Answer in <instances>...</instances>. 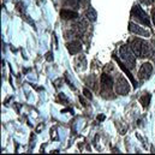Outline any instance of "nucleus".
Segmentation results:
<instances>
[{
  "mask_svg": "<svg viewBox=\"0 0 155 155\" xmlns=\"http://www.w3.org/2000/svg\"><path fill=\"white\" fill-rule=\"evenodd\" d=\"M131 48L138 58H147L152 55V52H150L152 47L149 46V43L140 38L131 41Z\"/></svg>",
  "mask_w": 155,
  "mask_h": 155,
  "instance_id": "obj_1",
  "label": "nucleus"
},
{
  "mask_svg": "<svg viewBox=\"0 0 155 155\" xmlns=\"http://www.w3.org/2000/svg\"><path fill=\"white\" fill-rule=\"evenodd\" d=\"M131 16H132V18H134V19L138 21V22H140V23H142L143 25H146V27H150V21H149L148 15H147V13L143 11V8H141L140 6L135 5V6L132 7Z\"/></svg>",
  "mask_w": 155,
  "mask_h": 155,
  "instance_id": "obj_2",
  "label": "nucleus"
},
{
  "mask_svg": "<svg viewBox=\"0 0 155 155\" xmlns=\"http://www.w3.org/2000/svg\"><path fill=\"white\" fill-rule=\"evenodd\" d=\"M119 54H120L121 60L125 63V65H129L131 69L135 68V65H136V57L134 55V53L131 52V49L127 46H123L120 48V51H119Z\"/></svg>",
  "mask_w": 155,
  "mask_h": 155,
  "instance_id": "obj_3",
  "label": "nucleus"
},
{
  "mask_svg": "<svg viewBox=\"0 0 155 155\" xmlns=\"http://www.w3.org/2000/svg\"><path fill=\"white\" fill-rule=\"evenodd\" d=\"M116 91H117V94H119V95H126V94L130 91V87H129L127 81H126L125 78H123L121 76L117 79Z\"/></svg>",
  "mask_w": 155,
  "mask_h": 155,
  "instance_id": "obj_4",
  "label": "nucleus"
},
{
  "mask_svg": "<svg viewBox=\"0 0 155 155\" xmlns=\"http://www.w3.org/2000/svg\"><path fill=\"white\" fill-rule=\"evenodd\" d=\"M152 72H153L152 64L150 63H144V64H142V66H141V69L138 71V78L141 81H146V79H148L150 77Z\"/></svg>",
  "mask_w": 155,
  "mask_h": 155,
  "instance_id": "obj_5",
  "label": "nucleus"
},
{
  "mask_svg": "<svg viewBox=\"0 0 155 155\" xmlns=\"http://www.w3.org/2000/svg\"><path fill=\"white\" fill-rule=\"evenodd\" d=\"M129 30H130L131 33H134V34H138L140 36H146V38H148V36L150 35L148 30H144L143 28H141L140 25L135 24L134 22H130V23H129Z\"/></svg>",
  "mask_w": 155,
  "mask_h": 155,
  "instance_id": "obj_6",
  "label": "nucleus"
},
{
  "mask_svg": "<svg viewBox=\"0 0 155 155\" xmlns=\"http://www.w3.org/2000/svg\"><path fill=\"white\" fill-rule=\"evenodd\" d=\"M60 17L63 19H65V21H68V19H75V18L78 17V13L76 11H71L69 8H63L60 11Z\"/></svg>",
  "mask_w": 155,
  "mask_h": 155,
  "instance_id": "obj_7",
  "label": "nucleus"
},
{
  "mask_svg": "<svg viewBox=\"0 0 155 155\" xmlns=\"http://www.w3.org/2000/svg\"><path fill=\"white\" fill-rule=\"evenodd\" d=\"M114 59L117 60L118 65L120 66V69H121V70H123V71H124V72H125V74L127 75L129 79H130V81H131V83L134 84V88H137V82L135 81V78H134V76H132V75H131V72H130V71H129V70L126 69V65H124V64H123V63H121V61H120V60H119V59H118L117 57H114Z\"/></svg>",
  "mask_w": 155,
  "mask_h": 155,
  "instance_id": "obj_8",
  "label": "nucleus"
},
{
  "mask_svg": "<svg viewBox=\"0 0 155 155\" xmlns=\"http://www.w3.org/2000/svg\"><path fill=\"white\" fill-rule=\"evenodd\" d=\"M68 49L71 54H77L82 49V45L79 41H72V42L68 43Z\"/></svg>",
  "mask_w": 155,
  "mask_h": 155,
  "instance_id": "obj_9",
  "label": "nucleus"
},
{
  "mask_svg": "<svg viewBox=\"0 0 155 155\" xmlns=\"http://www.w3.org/2000/svg\"><path fill=\"white\" fill-rule=\"evenodd\" d=\"M101 84H102V88H106V89L111 90L112 87H113V79L108 75L104 74V75H101Z\"/></svg>",
  "mask_w": 155,
  "mask_h": 155,
  "instance_id": "obj_10",
  "label": "nucleus"
},
{
  "mask_svg": "<svg viewBox=\"0 0 155 155\" xmlns=\"http://www.w3.org/2000/svg\"><path fill=\"white\" fill-rule=\"evenodd\" d=\"M140 102L143 105V107H144V108H147V107L149 106V102H150V94L148 93V94H144L143 96H141Z\"/></svg>",
  "mask_w": 155,
  "mask_h": 155,
  "instance_id": "obj_11",
  "label": "nucleus"
},
{
  "mask_svg": "<svg viewBox=\"0 0 155 155\" xmlns=\"http://www.w3.org/2000/svg\"><path fill=\"white\" fill-rule=\"evenodd\" d=\"M85 15H87V17H88L89 19H91L93 22H94V21L96 19V17H97V15H96V12H95V10H94V8H89V10L87 11V13H85Z\"/></svg>",
  "mask_w": 155,
  "mask_h": 155,
  "instance_id": "obj_12",
  "label": "nucleus"
},
{
  "mask_svg": "<svg viewBox=\"0 0 155 155\" xmlns=\"http://www.w3.org/2000/svg\"><path fill=\"white\" fill-rule=\"evenodd\" d=\"M83 94H84V96H85L87 99H90V100L93 99V95H91V93H90L88 89H84V90H83Z\"/></svg>",
  "mask_w": 155,
  "mask_h": 155,
  "instance_id": "obj_13",
  "label": "nucleus"
},
{
  "mask_svg": "<svg viewBox=\"0 0 155 155\" xmlns=\"http://www.w3.org/2000/svg\"><path fill=\"white\" fill-rule=\"evenodd\" d=\"M46 59H47V61H51V60H53V53L48 52V53L46 54Z\"/></svg>",
  "mask_w": 155,
  "mask_h": 155,
  "instance_id": "obj_14",
  "label": "nucleus"
},
{
  "mask_svg": "<svg viewBox=\"0 0 155 155\" xmlns=\"http://www.w3.org/2000/svg\"><path fill=\"white\" fill-rule=\"evenodd\" d=\"M59 97H60V100H63L64 102H68V97H65L64 94H59Z\"/></svg>",
  "mask_w": 155,
  "mask_h": 155,
  "instance_id": "obj_15",
  "label": "nucleus"
},
{
  "mask_svg": "<svg viewBox=\"0 0 155 155\" xmlns=\"http://www.w3.org/2000/svg\"><path fill=\"white\" fill-rule=\"evenodd\" d=\"M97 120H101V121H102V120H105V116H102V114H101V116H99L97 117Z\"/></svg>",
  "mask_w": 155,
  "mask_h": 155,
  "instance_id": "obj_16",
  "label": "nucleus"
},
{
  "mask_svg": "<svg viewBox=\"0 0 155 155\" xmlns=\"http://www.w3.org/2000/svg\"><path fill=\"white\" fill-rule=\"evenodd\" d=\"M153 22H154V24H155V8H153Z\"/></svg>",
  "mask_w": 155,
  "mask_h": 155,
  "instance_id": "obj_17",
  "label": "nucleus"
}]
</instances>
